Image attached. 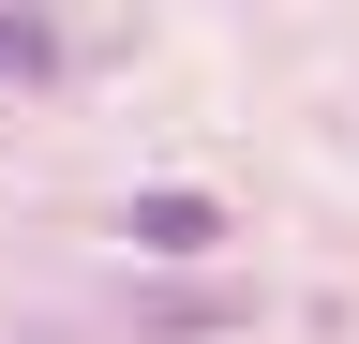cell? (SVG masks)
I'll list each match as a JSON object with an SVG mask.
<instances>
[{
    "mask_svg": "<svg viewBox=\"0 0 359 344\" xmlns=\"http://www.w3.org/2000/svg\"><path fill=\"white\" fill-rule=\"evenodd\" d=\"M135 240H150V254H210V240H224V209L165 180V195H135Z\"/></svg>",
    "mask_w": 359,
    "mask_h": 344,
    "instance_id": "cell-1",
    "label": "cell"
},
{
    "mask_svg": "<svg viewBox=\"0 0 359 344\" xmlns=\"http://www.w3.org/2000/svg\"><path fill=\"white\" fill-rule=\"evenodd\" d=\"M45 46H60V30H45V15H0V75H30Z\"/></svg>",
    "mask_w": 359,
    "mask_h": 344,
    "instance_id": "cell-2",
    "label": "cell"
}]
</instances>
